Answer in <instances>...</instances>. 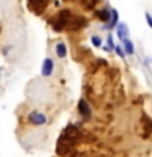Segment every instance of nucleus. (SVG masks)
Returning a JSON list of instances; mask_svg holds the SVG:
<instances>
[{
	"mask_svg": "<svg viewBox=\"0 0 152 157\" xmlns=\"http://www.w3.org/2000/svg\"><path fill=\"white\" fill-rule=\"evenodd\" d=\"M121 41H123V44H124L126 54H134V46H132V43H131L129 38H124V39H121Z\"/></svg>",
	"mask_w": 152,
	"mask_h": 157,
	"instance_id": "obj_5",
	"label": "nucleus"
},
{
	"mask_svg": "<svg viewBox=\"0 0 152 157\" xmlns=\"http://www.w3.org/2000/svg\"><path fill=\"white\" fill-rule=\"evenodd\" d=\"M115 51L118 52V56H121V57H124V51H123V49H121L120 46H116V48H115Z\"/></svg>",
	"mask_w": 152,
	"mask_h": 157,
	"instance_id": "obj_11",
	"label": "nucleus"
},
{
	"mask_svg": "<svg viewBox=\"0 0 152 157\" xmlns=\"http://www.w3.org/2000/svg\"><path fill=\"white\" fill-rule=\"evenodd\" d=\"M146 20H147V23H149V26L152 28V15L150 13H146Z\"/></svg>",
	"mask_w": 152,
	"mask_h": 157,
	"instance_id": "obj_12",
	"label": "nucleus"
},
{
	"mask_svg": "<svg viewBox=\"0 0 152 157\" xmlns=\"http://www.w3.org/2000/svg\"><path fill=\"white\" fill-rule=\"evenodd\" d=\"M106 49H115V44H113V38L108 36V44H106Z\"/></svg>",
	"mask_w": 152,
	"mask_h": 157,
	"instance_id": "obj_10",
	"label": "nucleus"
},
{
	"mask_svg": "<svg viewBox=\"0 0 152 157\" xmlns=\"http://www.w3.org/2000/svg\"><path fill=\"white\" fill-rule=\"evenodd\" d=\"M92 44H93V46H101V38H98V36H93L92 38Z\"/></svg>",
	"mask_w": 152,
	"mask_h": 157,
	"instance_id": "obj_8",
	"label": "nucleus"
},
{
	"mask_svg": "<svg viewBox=\"0 0 152 157\" xmlns=\"http://www.w3.org/2000/svg\"><path fill=\"white\" fill-rule=\"evenodd\" d=\"M52 69H54V62L52 59H46V61L43 62V69H41V74L44 77H49L52 74Z\"/></svg>",
	"mask_w": 152,
	"mask_h": 157,
	"instance_id": "obj_2",
	"label": "nucleus"
},
{
	"mask_svg": "<svg viewBox=\"0 0 152 157\" xmlns=\"http://www.w3.org/2000/svg\"><path fill=\"white\" fill-rule=\"evenodd\" d=\"M110 15H111V21H110V26L108 28H115V25L118 23V12L116 10H111Z\"/></svg>",
	"mask_w": 152,
	"mask_h": 157,
	"instance_id": "obj_7",
	"label": "nucleus"
},
{
	"mask_svg": "<svg viewBox=\"0 0 152 157\" xmlns=\"http://www.w3.org/2000/svg\"><path fill=\"white\" fill-rule=\"evenodd\" d=\"M98 17H100L101 20H110V13H108L106 10H103V12L98 13Z\"/></svg>",
	"mask_w": 152,
	"mask_h": 157,
	"instance_id": "obj_9",
	"label": "nucleus"
},
{
	"mask_svg": "<svg viewBox=\"0 0 152 157\" xmlns=\"http://www.w3.org/2000/svg\"><path fill=\"white\" fill-rule=\"evenodd\" d=\"M93 2H97V0H93Z\"/></svg>",
	"mask_w": 152,
	"mask_h": 157,
	"instance_id": "obj_13",
	"label": "nucleus"
},
{
	"mask_svg": "<svg viewBox=\"0 0 152 157\" xmlns=\"http://www.w3.org/2000/svg\"><path fill=\"white\" fill-rule=\"evenodd\" d=\"M116 34H118V38H120V39L127 38V34H129V29H127L126 23H120V25H116Z\"/></svg>",
	"mask_w": 152,
	"mask_h": 157,
	"instance_id": "obj_3",
	"label": "nucleus"
},
{
	"mask_svg": "<svg viewBox=\"0 0 152 157\" xmlns=\"http://www.w3.org/2000/svg\"><path fill=\"white\" fill-rule=\"evenodd\" d=\"M56 52H57V56H59V57H66V54H67V48H66V44H64V43H57V46H56Z\"/></svg>",
	"mask_w": 152,
	"mask_h": 157,
	"instance_id": "obj_6",
	"label": "nucleus"
},
{
	"mask_svg": "<svg viewBox=\"0 0 152 157\" xmlns=\"http://www.w3.org/2000/svg\"><path fill=\"white\" fill-rule=\"evenodd\" d=\"M28 118H29V123H33V124H36V126L44 124V123H46V116H44L43 113H36V111H34Z\"/></svg>",
	"mask_w": 152,
	"mask_h": 157,
	"instance_id": "obj_1",
	"label": "nucleus"
},
{
	"mask_svg": "<svg viewBox=\"0 0 152 157\" xmlns=\"http://www.w3.org/2000/svg\"><path fill=\"white\" fill-rule=\"evenodd\" d=\"M78 111H80V113H82V115L85 116V118H90V115H92L90 108H88V105H87V103L83 101V100L78 101Z\"/></svg>",
	"mask_w": 152,
	"mask_h": 157,
	"instance_id": "obj_4",
	"label": "nucleus"
}]
</instances>
